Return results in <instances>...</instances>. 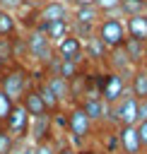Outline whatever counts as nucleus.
Returning a JSON list of instances; mask_svg holds the SVG:
<instances>
[{
    "instance_id": "nucleus-36",
    "label": "nucleus",
    "mask_w": 147,
    "mask_h": 154,
    "mask_svg": "<svg viewBox=\"0 0 147 154\" xmlns=\"http://www.w3.org/2000/svg\"><path fill=\"white\" fill-rule=\"evenodd\" d=\"M5 65H7V63H2V60H0V72H2V70H5Z\"/></svg>"
},
{
    "instance_id": "nucleus-17",
    "label": "nucleus",
    "mask_w": 147,
    "mask_h": 154,
    "mask_svg": "<svg viewBox=\"0 0 147 154\" xmlns=\"http://www.w3.org/2000/svg\"><path fill=\"white\" fill-rule=\"evenodd\" d=\"M101 19V12L94 7V5H77L70 14V22L75 24H89V26H96V22Z\"/></svg>"
},
{
    "instance_id": "nucleus-31",
    "label": "nucleus",
    "mask_w": 147,
    "mask_h": 154,
    "mask_svg": "<svg viewBox=\"0 0 147 154\" xmlns=\"http://www.w3.org/2000/svg\"><path fill=\"white\" fill-rule=\"evenodd\" d=\"M12 154H34V147L29 142H17L14 149H12Z\"/></svg>"
},
{
    "instance_id": "nucleus-5",
    "label": "nucleus",
    "mask_w": 147,
    "mask_h": 154,
    "mask_svg": "<svg viewBox=\"0 0 147 154\" xmlns=\"http://www.w3.org/2000/svg\"><path fill=\"white\" fill-rule=\"evenodd\" d=\"M24 46H27V55L34 58L39 65H46L55 53H53V43L46 38L43 31L39 29H27V36H24Z\"/></svg>"
},
{
    "instance_id": "nucleus-20",
    "label": "nucleus",
    "mask_w": 147,
    "mask_h": 154,
    "mask_svg": "<svg viewBox=\"0 0 147 154\" xmlns=\"http://www.w3.org/2000/svg\"><path fill=\"white\" fill-rule=\"evenodd\" d=\"M82 46H84V58H92V60H106V46L92 34L89 38H84L82 41Z\"/></svg>"
},
{
    "instance_id": "nucleus-27",
    "label": "nucleus",
    "mask_w": 147,
    "mask_h": 154,
    "mask_svg": "<svg viewBox=\"0 0 147 154\" xmlns=\"http://www.w3.org/2000/svg\"><path fill=\"white\" fill-rule=\"evenodd\" d=\"M101 14H111V12H116L118 7H120V0H96V5H94Z\"/></svg>"
},
{
    "instance_id": "nucleus-30",
    "label": "nucleus",
    "mask_w": 147,
    "mask_h": 154,
    "mask_svg": "<svg viewBox=\"0 0 147 154\" xmlns=\"http://www.w3.org/2000/svg\"><path fill=\"white\" fill-rule=\"evenodd\" d=\"M147 120V99H137V123Z\"/></svg>"
},
{
    "instance_id": "nucleus-28",
    "label": "nucleus",
    "mask_w": 147,
    "mask_h": 154,
    "mask_svg": "<svg viewBox=\"0 0 147 154\" xmlns=\"http://www.w3.org/2000/svg\"><path fill=\"white\" fill-rule=\"evenodd\" d=\"M22 5H27V0H0V10H5V12H17Z\"/></svg>"
},
{
    "instance_id": "nucleus-18",
    "label": "nucleus",
    "mask_w": 147,
    "mask_h": 154,
    "mask_svg": "<svg viewBox=\"0 0 147 154\" xmlns=\"http://www.w3.org/2000/svg\"><path fill=\"white\" fill-rule=\"evenodd\" d=\"M128 94H133L135 99H147V72L142 67H135L128 77Z\"/></svg>"
},
{
    "instance_id": "nucleus-34",
    "label": "nucleus",
    "mask_w": 147,
    "mask_h": 154,
    "mask_svg": "<svg viewBox=\"0 0 147 154\" xmlns=\"http://www.w3.org/2000/svg\"><path fill=\"white\" fill-rule=\"evenodd\" d=\"M70 2H72L75 7H77V5H96V0H70Z\"/></svg>"
},
{
    "instance_id": "nucleus-3",
    "label": "nucleus",
    "mask_w": 147,
    "mask_h": 154,
    "mask_svg": "<svg viewBox=\"0 0 147 154\" xmlns=\"http://www.w3.org/2000/svg\"><path fill=\"white\" fill-rule=\"evenodd\" d=\"M94 36L106 46V51L123 46V41H125V26H123V19L111 17V14H108V17H101V19L96 22V26H94Z\"/></svg>"
},
{
    "instance_id": "nucleus-15",
    "label": "nucleus",
    "mask_w": 147,
    "mask_h": 154,
    "mask_svg": "<svg viewBox=\"0 0 147 154\" xmlns=\"http://www.w3.org/2000/svg\"><path fill=\"white\" fill-rule=\"evenodd\" d=\"M80 106H82V111L87 113V118L92 123H99V120H104L108 116V106L101 101V96H84L80 101Z\"/></svg>"
},
{
    "instance_id": "nucleus-12",
    "label": "nucleus",
    "mask_w": 147,
    "mask_h": 154,
    "mask_svg": "<svg viewBox=\"0 0 147 154\" xmlns=\"http://www.w3.org/2000/svg\"><path fill=\"white\" fill-rule=\"evenodd\" d=\"M123 26H125V36L147 43V10L140 12V14H130V17H125Z\"/></svg>"
},
{
    "instance_id": "nucleus-25",
    "label": "nucleus",
    "mask_w": 147,
    "mask_h": 154,
    "mask_svg": "<svg viewBox=\"0 0 147 154\" xmlns=\"http://www.w3.org/2000/svg\"><path fill=\"white\" fill-rule=\"evenodd\" d=\"M31 147H34V154H55V149H58L51 137H46V140H41V142H34Z\"/></svg>"
},
{
    "instance_id": "nucleus-7",
    "label": "nucleus",
    "mask_w": 147,
    "mask_h": 154,
    "mask_svg": "<svg viewBox=\"0 0 147 154\" xmlns=\"http://www.w3.org/2000/svg\"><path fill=\"white\" fill-rule=\"evenodd\" d=\"M108 116L116 125H137V99L133 94H123L116 103L108 106Z\"/></svg>"
},
{
    "instance_id": "nucleus-4",
    "label": "nucleus",
    "mask_w": 147,
    "mask_h": 154,
    "mask_svg": "<svg viewBox=\"0 0 147 154\" xmlns=\"http://www.w3.org/2000/svg\"><path fill=\"white\" fill-rule=\"evenodd\" d=\"M65 128H67L72 142L77 147H84V142L89 140V135L94 130V123L87 118V113L82 111L80 103H72V108L67 111V118H65Z\"/></svg>"
},
{
    "instance_id": "nucleus-26",
    "label": "nucleus",
    "mask_w": 147,
    "mask_h": 154,
    "mask_svg": "<svg viewBox=\"0 0 147 154\" xmlns=\"http://www.w3.org/2000/svg\"><path fill=\"white\" fill-rule=\"evenodd\" d=\"M12 99L0 89V125H5V120H7V116H10V108H12Z\"/></svg>"
},
{
    "instance_id": "nucleus-29",
    "label": "nucleus",
    "mask_w": 147,
    "mask_h": 154,
    "mask_svg": "<svg viewBox=\"0 0 147 154\" xmlns=\"http://www.w3.org/2000/svg\"><path fill=\"white\" fill-rule=\"evenodd\" d=\"M135 130H137V137H140V144H142V152H145V149H147V120L137 123Z\"/></svg>"
},
{
    "instance_id": "nucleus-32",
    "label": "nucleus",
    "mask_w": 147,
    "mask_h": 154,
    "mask_svg": "<svg viewBox=\"0 0 147 154\" xmlns=\"http://www.w3.org/2000/svg\"><path fill=\"white\" fill-rule=\"evenodd\" d=\"M55 154H77V149L70 147V144H60V147L55 149Z\"/></svg>"
},
{
    "instance_id": "nucleus-9",
    "label": "nucleus",
    "mask_w": 147,
    "mask_h": 154,
    "mask_svg": "<svg viewBox=\"0 0 147 154\" xmlns=\"http://www.w3.org/2000/svg\"><path fill=\"white\" fill-rule=\"evenodd\" d=\"M116 147L123 154H142V144L135 125H116Z\"/></svg>"
},
{
    "instance_id": "nucleus-6",
    "label": "nucleus",
    "mask_w": 147,
    "mask_h": 154,
    "mask_svg": "<svg viewBox=\"0 0 147 154\" xmlns=\"http://www.w3.org/2000/svg\"><path fill=\"white\" fill-rule=\"evenodd\" d=\"M29 123H31V118L27 116L24 106H22L19 101H14V103H12V108H10V116H7V120H5V125H2V128L10 132V137H12L14 142H27Z\"/></svg>"
},
{
    "instance_id": "nucleus-13",
    "label": "nucleus",
    "mask_w": 147,
    "mask_h": 154,
    "mask_svg": "<svg viewBox=\"0 0 147 154\" xmlns=\"http://www.w3.org/2000/svg\"><path fill=\"white\" fill-rule=\"evenodd\" d=\"M34 29L43 31L46 38H48L51 43H55V41H60L63 36L70 34V19H58V22H36Z\"/></svg>"
},
{
    "instance_id": "nucleus-37",
    "label": "nucleus",
    "mask_w": 147,
    "mask_h": 154,
    "mask_svg": "<svg viewBox=\"0 0 147 154\" xmlns=\"http://www.w3.org/2000/svg\"><path fill=\"white\" fill-rule=\"evenodd\" d=\"M111 154H123V152H120V149H116V152H111Z\"/></svg>"
},
{
    "instance_id": "nucleus-23",
    "label": "nucleus",
    "mask_w": 147,
    "mask_h": 154,
    "mask_svg": "<svg viewBox=\"0 0 147 154\" xmlns=\"http://www.w3.org/2000/svg\"><path fill=\"white\" fill-rule=\"evenodd\" d=\"M125 17H130V14H140V12H145L147 7H145V2L142 0H120V7H118Z\"/></svg>"
},
{
    "instance_id": "nucleus-38",
    "label": "nucleus",
    "mask_w": 147,
    "mask_h": 154,
    "mask_svg": "<svg viewBox=\"0 0 147 154\" xmlns=\"http://www.w3.org/2000/svg\"><path fill=\"white\" fill-rule=\"evenodd\" d=\"M142 2H145V7H147V0H142Z\"/></svg>"
},
{
    "instance_id": "nucleus-2",
    "label": "nucleus",
    "mask_w": 147,
    "mask_h": 154,
    "mask_svg": "<svg viewBox=\"0 0 147 154\" xmlns=\"http://www.w3.org/2000/svg\"><path fill=\"white\" fill-rule=\"evenodd\" d=\"M96 89H99V96L106 106L116 103L123 94H128V79L113 70H106L101 75H96Z\"/></svg>"
},
{
    "instance_id": "nucleus-33",
    "label": "nucleus",
    "mask_w": 147,
    "mask_h": 154,
    "mask_svg": "<svg viewBox=\"0 0 147 154\" xmlns=\"http://www.w3.org/2000/svg\"><path fill=\"white\" fill-rule=\"evenodd\" d=\"M77 154H101L99 149H94V147H80L77 149Z\"/></svg>"
},
{
    "instance_id": "nucleus-8",
    "label": "nucleus",
    "mask_w": 147,
    "mask_h": 154,
    "mask_svg": "<svg viewBox=\"0 0 147 154\" xmlns=\"http://www.w3.org/2000/svg\"><path fill=\"white\" fill-rule=\"evenodd\" d=\"M53 53L55 58L60 60H72V63H82L84 58V46H82V38H77L72 31L67 36H63L60 41L53 43Z\"/></svg>"
},
{
    "instance_id": "nucleus-10",
    "label": "nucleus",
    "mask_w": 147,
    "mask_h": 154,
    "mask_svg": "<svg viewBox=\"0 0 147 154\" xmlns=\"http://www.w3.org/2000/svg\"><path fill=\"white\" fill-rule=\"evenodd\" d=\"M58 19H70V7L63 0H48L36 10V22H58Z\"/></svg>"
},
{
    "instance_id": "nucleus-22",
    "label": "nucleus",
    "mask_w": 147,
    "mask_h": 154,
    "mask_svg": "<svg viewBox=\"0 0 147 154\" xmlns=\"http://www.w3.org/2000/svg\"><path fill=\"white\" fill-rule=\"evenodd\" d=\"M0 60L14 63V36H0Z\"/></svg>"
},
{
    "instance_id": "nucleus-21",
    "label": "nucleus",
    "mask_w": 147,
    "mask_h": 154,
    "mask_svg": "<svg viewBox=\"0 0 147 154\" xmlns=\"http://www.w3.org/2000/svg\"><path fill=\"white\" fill-rule=\"evenodd\" d=\"M0 36H17V14L0 10Z\"/></svg>"
},
{
    "instance_id": "nucleus-35",
    "label": "nucleus",
    "mask_w": 147,
    "mask_h": 154,
    "mask_svg": "<svg viewBox=\"0 0 147 154\" xmlns=\"http://www.w3.org/2000/svg\"><path fill=\"white\" fill-rule=\"evenodd\" d=\"M140 67H142V70H145V72H147V58H145V63H142V65H140Z\"/></svg>"
},
{
    "instance_id": "nucleus-11",
    "label": "nucleus",
    "mask_w": 147,
    "mask_h": 154,
    "mask_svg": "<svg viewBox=\"0 0 147 154\" xmlns=\"http://www.w3.org/2000/svg\"><path fill=\"white\" fill-rule=\"evenodd\" d=\"M19 103L24 106V111H27V116H29V118L48 116V108H46V103H43V99H41V94H39V87H29V89L22 94Z\"/></svg>"
},
{
    "instance_id": "nucleus-16",
    "label": "nucleus",
    "mask_w": 147,
    "mask_h": 154,
    "mask_svg": "<svg viewBox=\"0 0 147 154\" xmlns=\"http://www.w3.org/2000/svg\"><path fill=\"white\" fill-rule=\"evenodd\" d=\"M43 84L53 91V96H55L60 103L70 101V84H67V79H65V77H60V75H55V72H48V75H46V79H43Z\"/></svg>"
},
{
    "instance_id": "nucleus-1",
    "label": "nucleus",
    "mask_w": 147,
    "mask_h": 154,
    "mask_svg": "<svg viewBox=\"0 0 147 154\" xmlns=\"http://www.w3.org/2000/svg\"><path fill=\"white\" fill-rule=\"evenodd\" d=\"M29 87H31V79H29V70L24 67V63H7L5 70L0 72V89L12 101H19Z\"/></svg>"
},
{
    "instance_id": "nucleus-19",
    "label": "nucleus",
    "mask_w": 147,
    "mask_h": 154,
    "mask_svg": "<svg viewBox=\"0 0 147 154\" xmlns=\"http://www.w3.org/2000/svg\"><path fill=\"white\" fill-rule=\"evenodd\" d=\"M29 137H31L34 142H41V140L51 137V113H48V116H41V118H31L27 140H29Z\"/></svg>"
},
{
    "instance_id": "nucleus-24",
    "label": "nucleus",
    "mask_w": 147,
    "mask_h": 154,
    "mask_svg": "<svg viewBox=\"0 0 147 154\" xmlns=\"http://www.w3.org/2000/svg\"><path fill=\"white\" fill-rule=\"evenodd\" d=\"M14 140L10 137V132L0 125V154H12V149H14Z\"/></svg>"
},
{
    "instance_id": "nucleus-14",
    "label": "nucleus",
    "mask_w": 147,
    "mask_h": 154,
    "mask_svg": "<svg viewBox=\"0 0 147 154\" xmlns=\"http://www.w3.org/2000/svg\"><path fill=\"white\" fill-rule=\"evenodd\" d=\"M120 48H123V53H125V58L130 60L133 67H140L145 63V58H147V43L145 41H137V38L125 36V41H123Z\"/></svg>"
}]
</instances>
